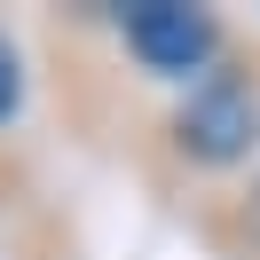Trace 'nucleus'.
Segmentation results:
<instances>
[{"mask_svg": "<svg viewBox=\"0 0 260 260\" xmlns=\"http://www.w3.org/2000/svg\"><path fill=\"white\" fill-rule=\"evenodd\" d=\"M142 158L166 189H189V197L244 181L260 166V48L237 40L197 87H174V103L142 134Z\"/></svg>", "mask_w": 260, "mask_h": 260, "instance_id": "f257e3e1", "label": "nucleus"}, {"mask_svg": "<svg viewBox=\"0 0 260 260\" xmlns=\"http://www.w3.org/2000/svg\"><path fill=\"white\" fill-rule=\"evenodd\" d=\"M103 24H111V40L126 48V63L142 71V79H158V87H197L229 48H237V32H229L213 8H189V0L103 8Z\"/></svg>", "mask_w": 260, "mask_h": 260, "instance_id": "f03ea898", "label": "nucleus"}, {"mask_svg": "<svg viewBox=\"0 0 260 260\" xmlns=\"http://www.w3.org/2000/svg\"><path fill=\"white\" fill-rule=\"evenodd\" d=\"M197 237L213 244V260H260V166L229 189L197 197Z\"/></svg>", "mask_w": 260, "mask_h": 260, "instance_id": "7ed1b4c3", "label": "nucleus"}, {"mask_svg": "<svg viewBox=\"0 0 260 260\" xmlns=\"http://www.w3.org/2000/svg\"><path fill=\"white\" fill-rule=\"evenodd\" d=\"M16 111H24V48L0 24V126H16Z\"/></svg>", "mask_w": 260, "mask_h": 260, "instance_id": "20e7f679", "label": "nucleus"}]
</instances>
